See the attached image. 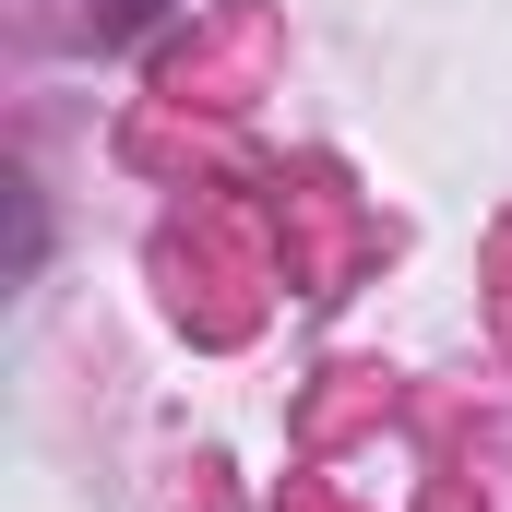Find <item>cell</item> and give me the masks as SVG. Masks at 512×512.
<instances>
[{"label":"cell","mask_w":512,"mask_h":512,"mask_svg":"<svg viewBox=\"0 0 512 512\" xmlns=\"http://www.w3.org/2000/svg\"><path fill=\"white\" fill-rule=\"evenodd\" d=\"M36 274H48V191L12 179V286H36Z\"/></svg>","instance_id":"6da1fadb"}]
</instances>
